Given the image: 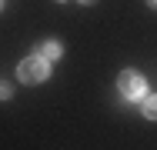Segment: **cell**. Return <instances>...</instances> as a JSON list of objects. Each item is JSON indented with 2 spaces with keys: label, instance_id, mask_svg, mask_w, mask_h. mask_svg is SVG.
I'll return each mask as SVG.
<instances>
[{
  "label": "cell",
  "instance_id": "cell-1",
  "mask_svg": "<svg viewBox=\"0 0 157 150\" xmlns=\"http://www.w3.org/2000/svg\"><path fill=\"white\" fill-rule=\"evenodd\" d=\"M17 73H20L24 84H40V80H47V73H50V60H44L40 54H37V57H27L17 67Z\"/></svg>",
  "mask_w": 157,
  "mask_h": 150
},
{
  "label": "cell",
  "instance_id": "cell-2",
  "mask_svg": "<svg viewBox=\"0 0 157 150\" xmlns=\"http://www.w3.org/2000/svg\"><path fill=\"white\" fill-rule=\"evenodd\" d=\"M117 87H121V93H124L127 100H137V97L144 93V77L134 73V70H124L121 80H117Z\"/></svg>",
  "mask_w": 157,
  "mask_h": 150
},
{
  "label": "cell",
  "instance_id": "cell-3",
  "mask_svg": "<svg viewBox=\"0 0 157 150\" xmlns=\"http://www.w3.org/2000/svg\"><path fill=\"white\" fill-rule=\"evenodd\" d=\"M37 54H40L44 60H57V57H60V43L47 40V43H40V47H37Z\"/></svg>",
  "mask_w": 157,
  "mask_h": 150
},
{
  "label": "cell",
  "instance_id": "cell-4",
  "mask_svg": "<svg viewBox=\"0 0 157 150\" xmlns=\"http://www.w3.org/2000/svg\"><path fill=\"white\" fill-rule=\"evenodd\" d=\"M144 117L157 120V97H144Z\"/></svg>",
  "mask_w": 157,
  "mask_h": 150
},
{
  "label": "cell",
  "instance_id": "cell-5",
  "mask_svg": "<svg viewBox=\"0 0 157 150\" xmlns=\"http://www.w3.org/2000/svg\"><path fill=\"white\" fill-rule=\"evenodd\" d=\"M0 97H3V100L10 97V87H7V84H0Z\"/></svg>",
  "mask_w": 157,
  "mask_h": 150
},
{
  "label": "cell",
  "instance_id": "cell-6",
  "mask_svg": "<svg viewBox=\"0 0 157 150\" xmlns=\"http://www.w3.org/2000/svg\"><path fill=\"white\" fill-rule=\"evenodd\" d=\"M147 3H151V7H157V0H147Z\"/></svg>",
  "mask_w": 157,
  "mask_h": 150
},
{
  "label": "cell",
  "instance_id": "cell-7",
  "mask_svg": "<svg viewBox=\"0 0 157 150\" xmlns=\"http://www.w3.org/2000/svg\"><path fill=\"white\" fill-rule=\"evenodd\" d=\"M0 3H3V0H0Z\"/></svg>",
  "mask_w": 157,
  "mask_h": 150
}]
</instances>
